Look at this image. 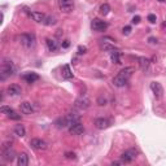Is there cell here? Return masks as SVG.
<instances>
[{"instance_id": "cell-1", "label": "cell", "mask_w": 166, "mask_h": 166, "mask_svg": "<svg viewBox=\"0 0 166 166\" xmlns=\"http://www.w3.org/2000/svg\"><path fill=\"white\" fill-rule=\"evenodd\" d=\"M132 73H134V68H131V66L122 69V70L113 78V84H114L116 87H123V86L129 82V79H130V77L132 75Z\"/></svg>"}, {"instance_id": "cell-2", "label": "cell", "mask_w": 166, "mask_h": 166, "mask_svg": "<svg viewBox=\"0 0 166 166\" xmlns=\"http://www.w3.org/2000/svg\"><path fill=\"white\" fill-rule=\"evenodd\" d=\"M17 73V68L12 61L9 60H4L0 68V75H1V81H4L7 77H13Z\"/></svg>"}, {"instance_id": "cell-3", "label": "cell", "mask_w": 166, "mask_h": 166, "mask_svg": "<svg viewBox=\"0 0 166 166\" xmlns=\"http://www.w3.org/2000/svg\"><path fill=\"white\" fill-rule=\"evenodd\" d=\"M1 158L4 160L5 162H12L13 160L16 158V153L12 148H10L9 143H5L3 145V151H1Z\"/></svg>"}, {"instance_id": "cell-4", "label": "cell", "mask_w": 166, "mask_h": 166, "mask_svg": "<svg viewBox=\"0 0 166 166\" xmlns=\"http://www.w3.org/2000/svg\"><path fill=\"white\" fill-rule=\"evenodd\" d=\"M138 156V151L135 148H130L127 151H124L122 154H121V160H122L123 164H130Z\"/></svg>"}, {"instance_id": "cell-5", "label": "cell", "mask_w": 166, "mask_h": 166, "mask_svg": "<svg viewBox=\"0 0 166 166\" xmlns=\"http://www.w3.org/2000/svg\"><path fill=\"white\" fill-rule=\"evenodd\" d=\"M90 105H91V100L88 99V96H86V95H83V96H81V98H78L75 100V103H74V107H75L77 109H79V110L88 109V108H90Z\"/></svg>"}, {"instance_id": "cell-6", "label": "cell", "mask_w": 166, "mask_h": 166, "mask_svg": "<svg viewBox=\"0 0 166 166\" xmlns=\"http://www.w3.org/2000/svg\"><path fill=\"white\" fill-rule=\"evenodd\" d=\"M59 8L62 13H70L74 9L73 0H59Z\"/></svg>"}, {"instance_id": "cell-7", "label": "cell", "mask_w": 166, "mask_h": 166, "mask_svg": "<svg viewBox=\"0 0 166 166\" xmlns=\"http://www.w3.org/2000/svg\"><path fill=\"white\" fill-rule=\"evenodd\" d=\"M151 90H152V92H153L154 98H156L157 100H160V99L164 96V88H162L161 83H158V82H152V83H151Z\"/></svg>"}, {"instance_id": "cell-8", "label": "cell", "mask_w": 166, "mask_h": 166, "mask_svg": "<svg viewBox=\"0 0 166 166\" xmlns=\"http://www.w3.org/2000/svg\"><path fill=\"white\" fill-rule=\"evenodd\" d=\"M30 145H31L34 149H37V151H46V149L48 148V144H47L44 140L38 139V138L30 140Z\"/></svg>"}, {"instance_id": "cell-9", "label": "cell", "mask_w": 166, "mask_h": 166, "mask_svg": "<svg viewBox=\"0 0 166 166\" xmlns=\"http://www.w3.org/2000/svg\"><path fill=\"white\" fill-rule=\"evenodd\" d=\"M34 35H30V34H22L20 35V43L22 46L27 47V48H30V47L34 46Z\"/></svg>"}, {"instance_id": "cell-10", "label": "cell", "mask_w": 166, "mask_h": 166, "mask_svg": "<svg viewBox=\"0 0 166 166\" xmlns=\"http://www.w3.org/2000/svg\"><path fill=\"white\" fill-rule=\"evenodd\" d=\"M91 27H92L95 31H103L108 27V24L105 21H101L99 18H95L92 22H91Z\"/></svg>"}, {"instance_id": "cell-11", "label": "cell", "mask_w": 166, "mask_h": 166, "mask_svg": "<svg viewBox=\"0 0 166 166\" xmlns=\"http://www.w3.org/2000/svg\"><path fill=\"white\" fill-rule=\"evenodd\" d=\"M83 131H84V127H83V124L81 122H77L69 127V132L71 135H81L83 134Z\"/></svg>"}, {"instance_id": "cell-12", "label": "cell", "mask_w": 166, "mask_h": 166, "mask_svg": "<svg viewBox=\"0 0 166 166\" xmlns=\"http://www.w3.org/2000/svg\"><path fill=\"white\" fill-rule=\"evenodd\" d=\"M65 118H66V122H68L69 127L77 122H81V116L77 114V113H68V114L65 116Z\"/></svg>"}, {"instance_id": "cell-13", "label": "cell", "mask_w": 166, "mask_h": 166, "mask_svg": "<svg viewBox=\"0 0 166 166\" xmlns=\"http://www.w3.org/2000/svg\"><path fill=\"white\" fill-rule=\"evenodd\" d=\"M110 126V121L107 120V118H98L95 120V127L99 130H104V129H108Z\"/></svg>"}, {"instance_id": "cell-14", "label": "cell", "mask_w": 166, "mask_h": 166, "mask_svg": "<svg viewBox=\"0 0 166 166\" xmlns=\"http://www.w3.org/2000/svg\"><path fill=\"white\" fill-rule=\"evenodd\" d=\"M138 61H139V66L140 69H142L143 71H149V68H151V60L147 59V57H139L138 59Z\"/></svg>"}, {"instance_id": "cell-15", "label": "cell", "mask_w": 166, "mask_h": 166, "mask_svg": "<svg viewBox=\"0 0 166 166\" xmlns=\"http://www.w3.org/2000/svg\"><path fill=\"white\" fill-rule=\"evenodd\" d=\"M7 93L9 96H18V95H21V87L18 84H10V86H8Z\"/></svg>"}, {"instance_id": "cell-16", "label": "cell", "mask_w": 166, "mask_h": 166, "mask_svg": "<svg viewBox=\"0 0 166 166\" xmlns=\"http://www.w3.org/2000/svg\"><path fill=\"white\" fill-rule=\"evenodd\" d=\"M20 109L21 112L24 113V114H31L33 112H34V108H33L31 103H29V101H24V103L20 104Z\"/></svg>"}, {"instance_id": "cell-17", "label": "cell", "mask_w": 166, "mask_h": 166, "mask_svg": "<svg viewBox=\"0 0 166 166\" xmlns=\"http://www.w3.org/2000/svg\"><path fill=\"white\" fill-rule=\"evenodd\" d=\"M30 17H31L35 22H38V24H44L47 16L44 15V13H42V12H31L30 13Z\"/></svg>"}, {"instance_id": "cell-18", "label": "cell", "mask_w": 166, "mask_h": 166, "mask_svg": "<svg viewBox=\"0 0 166 166\" xmlns=\"http://www.w3.org/2000/svg\"><path fill=\"white\" fill-rule=\"evenodd\" d=\"M46 43H47V48H48L49 52H55V51H57V48H59V42L56 39L48 38V39L46 40Z\"/></svg>"}, {"instance_id": "cell-19", "label": "cell", "mask_w": 166, "mask_h": 166, "mask_svg": "<svg viewBox=\"0 0 166 166\" xmlns=\"http://www.w3.org/2000/svg\"><path fill=\"white\" fill-rule=\"evenodd\" d=\"M22 78H24V81H26L27 83H30V84H31V83L37 82L38 79H39V75H38L37 73H26L24 77H22Z\"/></svg>"}, {"instance_id": "cell-20", "label": "cell", "mask_w": 166, "mask_h": 166, "mask_svg": "<svg viewBox=\"0 0 166 166\" xmlns=\"http://www.w3.org/2000/svg\"><path fill=\"white\" fill-rule=\"evenodd\" d=\"M17 165L18 166L29 165V156H27V153H21L20 156H17Z\"/></svg>"}, {"instance_id": "cell-21", "label": "cell", "mask_w": 166, "mask_h": 166, "mask_svg": "<svg viewBox=\"0 0 166 166\" xmlns=\"http://www.w3.org/2000/svg\"><path fill=\"white\" fill-rule=\"evenodd\" d=\"M62 78L65 79H71L73 78V73H71V69L69 65H64L62 66Z\"/></svg>"}, {"instance_id": "cell-22", "label": "cell", "mask_w": 166, "mask_h": 166, "mask_svg": "<svg viewBox=\"0 0 166 166\" xmlns=\"http://www.w3.org/2000/svg\"><path fill=\"white\" fill-rule=\"evenodd\" d=\"M120 56H121V52L118 51V49H114V51L110 52V60H112V62H114V64H121Z\"/></svg>"}, {"instance_id": "cell-23", "label": "cell", "mask_w": 166, "mask_h": 166, "mask_svg": "<svg viewBox=\"0 0 166 166\" xmlns=\"http://www.w3.org/2000/svg\"><path fill=\"white\" fill-rule=\"evenodd\" d=\"M15 135H17V136H20V138L26 135V130H25L24 124H17V126L15 127Z\"/></svg>"}, {"instance_id": "cell-24", "label": "cell", "mask_w": 166, "mask_h": 166, "mask_svg": "<svg viewBox=\"0 0 166 166\" xmlns=\"http://www.w3.org/2000/svg\"><path fill=\"white\" fill-rule=\"evenodd\" d=\"M99 12H100V15H103V16L109 15V12H110V5H109V4H107V3H104V4L100 7Z\"/></svg>"}, {"instance_id": "cell-25", "label": "cell", "mask_w": 166, "mask_h": 166, "mask_svg": "<svg viewBox=\"0 0 166 166\" xmlns=\"http://www.w3.org/2000/svg\"><path fill=\"white\" fill-rule=\"evenodd\" d=\"M56 24H57L56 17H53V16H47L46 17L44 25H47V26H53V25H56Z\"/></svg>"}, {"instance_id": "cell-26", "label": "cell", "mask_w": 166, "mask_h": 166, "mask_svg": "<svg viewBox=\"0 0 166 166\" xmlns=\"http://www.w3.org/2000/svg\"><path fill=\"white\" fill-rule=\"evenodd\" d=\"M55 124H56L59 129H64V127H68V122H66V118L62 117V118H59V120L55 122Z\"/></svg>"}, {"instance_id": "cell-27", "label": "cell", "mask_w": 166, "mask_h": 166, "mask_svg": "<svg viewBox=\"0 0 166 166\" xmlns=\"http://www.w3.org/2000/svg\"><path fill=\"white\" fill-rule=\"evenodd\" d=\"M7 116H8V118H9V120H13V121H20V120H21V116L17 114V113H16L13 109L10 110V112L8 113Z\"/></svg>"}, {"instance_id": "cell-28", "label": "cell", "mask_w": 166, "mask_h": 166, "mask_svg": "<svg viewBox=\"0 0 166 166\" xmlns=\"http://www.w3.org/2000/svg\"><path fill=\"white\" fill-rule=\"evenodd\" d=\"M101 49L112 52V51H114V49H117V48H114V46H110V44H108V43H104V44H101Z\"/></svg>"}, {"instance_id": "cell-29", "label": "cell", "mask_w": 166, "mask_h": 166, "mask_svg": "<svg viewBox=\"0 0 166 166\" xmlns=\"http://www.w3.org/2000/svg\"><path fill=\"white\" fill-rule=\"evenodd\" d=\"M65 157H66V158H69V160H75L77 158V156H75V153H74V152H66Z\"/></svg>"}, {"instance_id": "cell-30", "label": "cell", "mask_w": 166, "mask_h": 166, "mask_svg": "<svg viewBox=\"0 0 166 166\" xmlns=\"http://www.w3.org/2000/svg\"><path fill=\"white\" fill-rule=\"evenodd\" d=\"M10 110H12V109H10L9 107H5V105H3V107L0 108V112H1V113H5V114H8Z\"/></svg>"}, {"instance_id": "cell-31", "label": "cell", "mask_w": 166, "mask_h": 166, "mask_svg": "<svg viewBox=\"0 0 166 166\" xmlns=\"http://www.w3.org/2000/svg\"><path fill=\"white\" fill-rule=\"evenodd\" d=\"M148 21L151 22V24H156V21H157L156 15H149V16H148Z\"/></svg>"}, {"instance_id": "cell-32", "label": "cell", "mask_w": 166, "mask_h": 166, "mask_svg": "<svg viewBox=\"0 0 166 166\" xmlns=\"http://www.w3.org/2000/svg\"><path fill=\"white\" fill-rule=\"evenodd\" d=\"M86 52H87V48H86L84 46H79L78 47V53L79 55H84Z\"/></svg>"}, {"instance_id": "cell-33", "label": "cell", "mask_w": 166, "mask_h": 166, "mask_svg": "<svg viewBox=\"0 0 166 166\" xmlns=\"http://www.w3.org/2000/svg\"><path fill=\"white\" fill-rule=\"evenodd\" d=\"M98 104L103 107V105L107 104V99H105V98H99V99H98Z\"/></svg>"}, {"instance_id": "cell-34", "label": "cell", "mask_w": 166, "mask_h": 166, "mask_svg": "<svg viewBox=\"0 0 166 166\" xmlns=\"http://www.w3.org/2000/svg\"><path fill=\"white\" fill-rule=\"evenodd\" d=\"M130 31H131V27H130V26H126V27H123V34L129 35V34H130Z\"/></svg>"}, {"instance_id": "cell-35", "label": "cell", "mask_w": 166, "mask_h": 166, "mask_svg": "<svg viewBox=\"0 0 166 166\" xmlns=\"http://www.w3.org/2000/svg\"><path fill=\"white\" fill-rule=\"evenodd\" d=\"M61 46H62V48H68V47L70 46V42H69V40H64V43L61 44Z\"/></svg>"}, {"instance_id": "cell-36", "label": "cell", "mask_w": 166, "mask_h": 166, "mask_svg": "<svg viewBox=\"0 0 166 166\" xmlns=\"http://www.w3.org/2000/svg\"><path fill=\"white\" fill-rule=\"evenodd\" d=\"M140 22V17L139 16H135L134 18H132V24H139Z\"/></svg>"}, {"instance_id": "cell-37", "label": "cell", "mask_w": 166, "mask_h": 166, "mask_svg": "<svg viewBox=\"0 0 166 166\" xmlns=\"http://www.w3.org/2000/svg\"><path fill=\"white\" fill-rule=\"evenodd\" d=\"M112 165H123V162H122V160L121 161H113Z\"/></svg>"}, {"instance_id": "cell-38", "label": "cell", "mask_w": 166, "mask_h": 166, "mask_svg": "<svg viewBox=\"0 0 166 166\" xmlns=\"http://www.w3.org/2000/svg\"><path fill=\"white\" fill-rule=\"evenodd\" d=\"M149 43H157V39H156V38H149Z\"/></svg>"}, {"instance_id": "cell-39", "label": "cell", "mask_w": 166, "mask_h": 166, "mask_svg": "<svg viewBox=\"0 0 166 166\" xmlns=\"http://www.w3.org/2000/svg\"><path fill=\"white\" fill-rule=\"evenodd\" d=\"M162 27H164V29L166 27V22H164V24H162Z\"/></svg>"}, {"instance_id": "cell-40", "label": "cell", "mask_w": 166, "mask_h": 166, "mask_svg": "<svg viewBox=\"0 0 166 166\" xmlns=\"http://www.w3.org/2000/svg\"><path fill=\"white\" fill-rule=\"evenodd\" d=\"M158 1H161V3H162V1H165V0H158Z\"/></svg>"}]
</instances>
